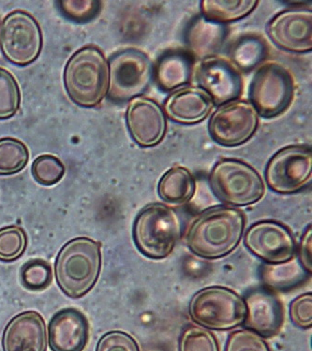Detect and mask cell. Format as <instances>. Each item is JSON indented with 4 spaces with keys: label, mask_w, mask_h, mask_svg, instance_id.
Instances as JSON below:
<instances>
[{
    "label": "cell",
    "mask_w": 312,
    "mask_h": 351,
    "mask_svg": "<svg viewBox=\"0 0 312 351\" xmlns=\"http://www.w3.org/2000/svg\"><path fill=\"white\" fill-rule=\"evenodd\" d=\"M245 217L240 210L214 206L202 212L187 233V245L198 257L215 260L229 255L239 245Z\"/></svg>",
    "instance_id": "1"
},
{
    "label": "cell",
    "mask_w": 312,
    "mask_h": 351,
    "mask_svg": "<svg viewBox=\"0 0 312 351\" xmlns=\"http://www.w3.org/2000/svg\"><path fill=\"white\" fill-rule=\"evenodd\" d=\"M101 268V243L76 238L64 245L56 258V281L66 295L80 298L95 286Z\"/></svg>",
    "instance_id": "2"
},
{
    "label": "cell",
    "mask_w": 312,
    "mask_h": 351,
    "mask_svg": "<svg viewBox=\"0 0 312 351\" xmlns=\"http://www.w3.org/2000/svg\"><path fill=\"white\" fill-rule=\"evenodd\" d=\"M64 83L74 104L94 107L108 92L109 66L104 53L95 46L80 49L69 60Z\"/></svg>",
    "instance_id": "3"
},
{
    "label": "cell",
    "mask_w": 312,
    "mask_h": 351,
    "mask_svg": "<svg viewBox=\"0 0 312 351\" xmlns=\"http://www.w3.org/2000/svg\"><path fill=\"white\" fill-rule=\"evenodd\" d=\"M181 230V219L175 210L163 204H148L135 220V245L145 257L162 260L172 254Z\"/></svg>",
    "instance_id": "4"
},
{
    "label": "cell",
    "mask_w": 312,
    "mask_h": 351,
    "mask_svg": "<svg viewBox=\"0 0 312 351\" xmlns=\"http://www.w3.org/2000/svg\"><path fill=\"white\" fill-rule=\"evenodd\" d=\"M209 184L219 201L232 206L256 204L265 191L258 171L249 164L232 158H224L215 164Z\"/></svg>",
    "instance_id": "5"
},
{
    "label": "cell",
    "mask_w": 312,
    "mask_h": 351,
    "mask_svg": "<svg viewBox=\"0 0 312 351\" xmlns=\"http://www.w3.org/2000/svg\"><path fill=\"white\" fill-rule=\"evenodd\" d=\"M191 319L215 330H228L244 324L247 317L245 300L224 287H208L197 292L189 306Z\"/></svg>",
    "instance_id": "6"
},
{
    "label": "cell",
    "mask_w": 312,
    "mask_h": 351,
    "mask_svg": "<svg viewBox=\"0 0 312 351\" xmlns=\"http://www.w3.org/2000/svg\"><path fill=\"white\" fill-rule=\"evenodd\" d=\"M108 96L112 101H128L147 90L154 66L149 56L134 48L115 53L109 62Z\"/></svg>",
    "instance_id": "7"
},
{
    "label": "cell",
    "mask_w": 312,
    "mask_h": 351,
    "mask_svg": "<svg viewBox=\"0 0 312 351\" xmlns=\"http://www.w3.org/2000/svg\"><path fill=\"white\" fill-rule=\"evenodd\" d=\"M293 96L295 81L290 71L280 64L265 63L253 76L250 102L263 119H273L285 112Z\"/></svg>",
    "instance_id": "8"
},
{
    "label": "cell",
    "mask_w": 312,
    "mask_h": 351,
    "mask_svg": "<svg viewBox=\"0 0 312 351\" xmlns=\"http://www.w3.org/2000/svg\"><path fill=\"white\" fill-rule=\"evenodd\" d=\"M312 178V151L309 145L287 146L278 151L265 168V181L273 191L293 194L308 186Z\"/></svg>",
    "instance_id": "9"
},
{
    "label": "cell",
    "mask_w": 312,
    "mask_h": 351,
    "mask_svg": "<svg viewBox=\"0 0 312 351\" xmlns=\"http://www.w3.org/2000/svg\"><path fill=\"white\" fill-rule=\"evenodd\" d=\"M43 46L39 24L27 12L8 15L0 25V48L8 60L27 66L37 60Z\"/></svg>",
    "instance_id": "10"
},
{
    "label": "cell",
    "mask_w": 312,
    "mask_h": 351,
    "mask_svg": "<svg viewBox=\"0 0 312 351\" xmlns=\"http://www.w3.org/2000/svg\"><path fill=\"white\" fill-rule=\"evenodd\" d=\"M259 125L256 110L250 101H234L221 105L209 120L208 132L219 145L234 147L248 142Z\"/></svg>",
    "instance_id": "11"
},
{
    "label": "cell",
    "mask_w": 312,
    "mask_h": 351,
    "mask_svg": "<svg viewBox=\"0 0 312 351\" xmlns=\"http://www.w3.org/2000/svg\"><path fill=\"white\" fill-rule=\"evenodd\" d=\"M198 87L212 99L214 105L237 101L242 93L243 83L239 70L231 61L219 56L199 61L194 66Z\"/></svg>",
    "instance_id": "12"
},
{
    "label": "cell",
    "mask_w": 312,
    "mask_h": 351,
    "mask_svg": "<svg viewBox=\"0 0 312 351\" xmlns=\"http://www.w3.org/2000/svg\"><path fill=\"white\" fill-rule=\"evenodd\" d=\"M244 243L250 252L268 265H280L293 260L295 237L285 225L276 221L253 224L245 232Z\"/></svg>",
    "instance_id": "13"
},
{
    "label": "cell",
    "mask_w": 312,
    "mask_h": 351,
    "mask_svg": "<svg viewBox=\"0 0 312 351\" xmlns=\"http://www.w3.org/2000/svg\"><path fill=\"white\" fill-rule=\"evenodd\" d=\"M267 30L274 45L286 52L303 53L312 50L311 10H285L270 20Z\"/></svg>",
    "instance_id": "14"
},
{
    "label": "cell",
    "mask_w": 312,
    "mask_h": 351,
    "mask_svg": "<svg viewBox=\"0 0 312 351\" xmlns=\"http://www.w3.org/2000/svg\"><path fill=\"white\" fill-rule=\"evenodd\" d=\"M126 120L128 130L141 147L149 148L162 142L167 130V120L160 105L145 97L130 101Z\"/></svg>",
    "instance_id": "15"
},
{
    "label": "cell",
    "mask_w": 312,
    "mask_h": 351,
    "mask_svg": "<svg viewBox=\"0 0 312 351\" xmlns=\"http://www.w3.org/2000/svg\"><path fill=\"white\" fill-rule=\"evenodd\" d=\"M247 317L245 326L262 337H272L280 332L285 322V310L278 297L269 291H256L245 301Z\"/></svg>",
    "instance_id": "16"
},
{
    "label": "cell",
    "mask_w": 312,
    "mask_h": 351,
    "mask_svg": "<svg viewBox=\"0 0 312 351\" xmlns=\"http://www.w3.org/2000/svg\"><path fill=\"white\" fill-rule=\"evenodd\" d=\"M88 338V319L79 310H61L51 319L49 345L53 351H83Z\"/></svg>",
    "instance_id": "17"
},
{
    "label": "cell",
    "mask_w": 312,
    "mask_h": 351,
    "mask_svg": "<svg viewBox=\"0 0 312 351\" xmlns=\"http://www.w3.org/2000/svg\"><path fill=\"white\" fill-rule=\"evenodd\" d=\"M4 351H46L45 320L35 311L18 315L10 322L2 338Z\"/></svg>",
    "instance_id": "18"
},
{
    "label": "cell",
    "mask_w": 312,
    "mask_h": 351,
    "mask_svg": "<svg viewBox=\"0 0 312 351\" xmlns=\"http://www.w3.org/2000/svg\"><path fill=\"white\" fill-rule=\"evenodd\" d=\"M214 104L200 87L186 86L173 91L163 105V112L178 124H198L211 114Z\"/></svg>",
    "instance_id": "19"
},
{
    "label": "cell",
    "mask_w": 312,
    "mask_h": 351,
    "mask_svg": "<svg viewBox=\"0 0 312 351\" xmlns=\"http://www.w3.org/2000/svg\"><path fill=\"white\" fill-rule=\"evenodd\" d=\"M228 36L225 25L209 21L204 16L196 17L187 28L185 40L188 52L199 61L217 56L224 47Z\"/></svg>",
    "instance_id": "20"
},
{
    "label": "cell",
    "mask_w": 312,
    "mask_h": 351,
    "mask_svg": "<svg viewBox=\"0 0 312 351\" xmlns=\"http://www.w3.org/2000/svg\"><path fill=\"white\" fill-rule=\"evenodd\" d=\"M194 71L193 56L184 50L168 51L154 68L156 83L163 91H173L191 81Z\"/></svg>",
    "instance_id": "21"
},
{
    "label": "cell",
    "mask_w": 312,
    "mask_h": 351,
    "mask_svg": "<svg viewBox=\"0 0 312 351\" xmlns=\"http://www.w3.org/2000/svg\"><path fill=\"white\" fill-rule=\"evenodd\" d=\"M195 191L196 182L193 174L181 166H176L166 171L158 186L160 199L176 206L190 202Z\"/></svg>",
    "instance_id": "22"
},
{
    "label": "cell",
    "mask_w": 312,
    "mask_h": 351,
    "mask_svg": "<svg viewBox=\"0 0 312 351\" xmlns=\"http://www.w3.org/2000/svg\"><path fill=\"white\" fill-rule=\"evenodd\" d=\"M258 3L259 2L255 0H203L201 1L202 16L219 24H228L252 14Z\"/></svg>",
    "instance_id": "23"
},
{
    "label": "cell",
    "mask_w": 312,
    "mask_h": 351,
    "mask_svg": "<svg viewBox=\"0 0 312 351\" xmlns=\"http://www.w3.org/2000/svg\"><path fill=\"white\" fill-rule=\"evenodd\" d=\"M268 48L262 38L248 35L240 38L230 51V61L237 70L250 71L267 58Z\"/></svg>",
    "instance_id": "24"
},
{
    "label": "cell",
    "mask_w": 312,
    "mask_h": 351,
    "mask_svg": "<svg viewBox=\"0 0 312 351\" xmlns=\"http://www.w3.org/2000/svg\"><path fill=\"white\" fill-rule=\"evenodd\" d=\"M29 153L20 141L5 138L0 140V176L19 173L27 165Z\"/></svg>",
    "instance_id": "25"
},
{
    "label": "cell",
    "mask_w": 312,
    "mask_h": 351,
    "mask_svg": "<svg viewBox=\"0 0 312 351\" xmlns=\"http://www.w3.org/2000/svg\"><path fill=\"white\" fill-rule=\"evenodd\" d=\"M303 267L298 263L288 261L280 265H270L265 268L263 278L267 284L276 289L293 287L303 278Z\"/></svg>",
    "instance_id": "26"
},
{
    "label": "cell",
    "mask_w": 312,
    "mask_h": 351,
    "mask_svg": "<svg viewBox=\"0 0 312 351\" xmlns=\"http://www.w3.org/2000/svg\"><path fill=\"white\" fill-rule=\"evenodd\" d=\"M20 105V90L14 77L0 68V119L14 117Z\"/></svg>",
    "instance_id": "27"
},
{
    "label": "cell",
    "mask_w": 312,
    "mask_h": 351,
    "mask_svg": "<svg viewBox=\"0 0 312 351\" xmlns=\"http://www.w3.org/2000/svg\"><path fill=\"white\" fill-rule=\"evenodd\" d=\"M25 230L18 226L0 230V261H14L21 257L27 247Z\"/></svg>",
    "instance_id": "28"
},
{
    "label": "cell",
    "mask_w": 312,
    "mask_h": 351,
    "mask_svg": "<svg viewBox=\"0 0 312 351\" xmlns=\"http://www.w3.org/2000/svg\"><path fill=\"white\" fill-rule=\"evenodd\" d=\"M23 285L30 291H43L52 283L53 271L49 263L43 260H32L23 266Z\"/></svg>",
    "instance_id": "29"
},
{
    "label": "cell",
    "mask_w": 312,
    "mask_h": 351,
    "mask_svg": "<svg viewBox=\"0 0 312 351\" xmlns=\"http://www.w3.org/2000/svg\"><path fill=\"white\" fill-rule=\"evenodd\" d=\"M179 351H219V348L216 337L208 330L190 326L180 338Z\"/></svg>",
    "instance_id": "30"
},
{
    "label": "cell",
    "mask_w": 312,
    "mask_h": 351,
    "mask_svg": "<svg viewBox=\"0 0 312 351\" xmlns=\"http://www.w3.org/2000/svg\"><path fill=\"white\" fill-rule=\"evenodd\" d=\"M33 178L43 186H53L62 179L65 167L58 158L43 155L32 164Z\"/></svg>",
    "instance_id": "31"
},
{
    "label": "cell",
    "mask_w": 312,
    "mask_h": 351,
    "mask_svg": "<svg viewBox=\"0 0 312 351\" xmlns=\"http://www.w3.org/2000/svg\"><path fill=\"white\" fill-rule=\"evenodd\" d=\"M226 351H270L262 337L250 330L232 332L227 342Z\"/></svg>",
    "instance_id": "32"
},
{
    "label": "cell",
    "mask_w": 312,
    "mask_h": 351,
    "mask_svg": "<svg viewBox=\"0 0 312 351\" xmlns=\"http://www.w3.org/2000/svg\"><path fill=\"white\" fill-rule=\"evenodd\" d=\"M96 351H140L134 338L126 332H110L99 339Z\"/></svg>",
    "instance_id": "33"
},
{
    "label": "cell",
    "mask_w": 312,
    "mask_h": 351,
    "mask_svg": "<svg viewBox=\"0 0 312 351\" xmlns=\"http://www.w3.org/2000/svg\"><path fill=\"white\" fill-rule=\"evenodd\" d=\"M291 319L296 326L308 329L312 325V295L305 293L293 300L290 308Z\"/></svg>",
    "instance_id": "34"
},
{
    "label": "cell",
    "mask_w": 312,
    "mask_h": 351,
    "mask_svg": "<svg viewBox=\"0 0 312 351\" xmlns=\"http://www.w3.org/2000/svg\"><path fill=\"white\" fill-rule=\"evenodd\" d=\"M312 230L311 226L309 225L303 237H302L300 248H299V258L302 267L309 274L312 271Z\"/></svg>",
    "instance_id": "35"
}]
</instances>
